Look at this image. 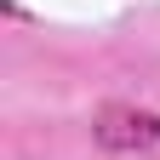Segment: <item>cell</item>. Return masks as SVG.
<instances>
[{"instance_id":"obj_1","label":"cell","mask_w":160,"mask_h":160,"mask_svg":"<svg viewBox=\"0 0 160 160\" xmlns=\"http://www.w3.org/2000/svg\"><path fill=\"white\" fill-rule=\"evenodd\" d=\"M97 143L103 149H154L160 143V114H149V109H109L97 120Z\"/></svg>"}]
</instances>
